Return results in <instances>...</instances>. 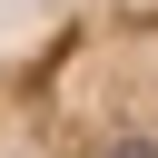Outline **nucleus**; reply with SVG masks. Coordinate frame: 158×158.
Masks as SVG:
<instances>
[{"label":"nucleus","mask_w":158,"mask_h":158,"mask_svg":"<svg viewBox=\"0 0 158 158\" xmlns=\"http://www.w3.org/2000/svg\"><path fill=\"white\" fill-rule=\"evenodd\" d=\"M109 158H158V148H148V138H118V148H109Z\"/></svg>","instance_id":"nucleus-1"}]
</instances>
